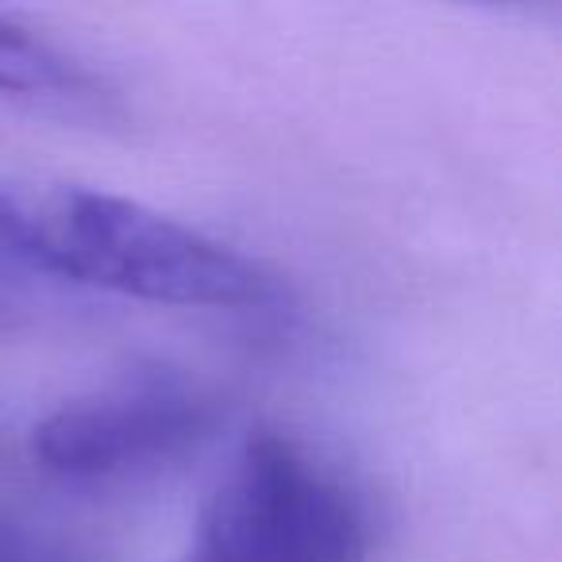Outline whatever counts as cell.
I'll return each instance as SVG.
<instances>
[{
  "label": "cell",
  "mask_w": 562,
  "mask_h": 562,
  "mask_svg": "<svg viewBox=\"0 0 562 562\" xmlns=\"http://www.w3.org/2000/svg\"><path fill=\"white\" fill-rule=\"evenodd\" d=\"M0 258H9V201L0 189Z\"/></svg>",
  "instance_id": "obj_5"
},
{
  "label": "cell",
  "mask_w": 562,
  "mask_h": 562,
  "mask_svg": "<svg viewBox=\"0 0 562 562\" xmlns=\"http://www.w3.org/2000/svg\"><path fill=\"white\" fill-rule=\"evenodd\" d=\"M9 258L55 278L173 308H250L278 285L243 250L139 204L86 186L4 189Z\"/></svg>",
  "instance_id": "obj_1"
},
{
  "label": "cell",
  "mask_w": 562,
  "mask_h": 562,
  "mask_svg": "<svg viewBox=\"0 0 562 562\" xmlns=\"http://www.w3.org/2000/svg\"><path fill=\"white\" fill-rule=\"evenodd\" d=\"M216 424L196 382L139 370L89 397H74L32 428V459L66 482H116L181 459Z\"/></svg>",
  "instance_id": "obj_3"
},
{
  "label": "cell",
  "mask_w": 562,
  "mask_h": 562,
  "mask_svg": "<svg viewBox=\"0 0 562 562\" xmlns=\"http://www.w3.org/2000/svg\"><path fill=\"white\" fill-rule=\"evenodd\" d=\"M362 497L308 447L255 431L220 470L178 562H367Z\"/></svg>",
  "instance_id": "obj_2"
},
{
  "label": "cell",
  "mask_w": 562,
  "mask_h": 562,
  "mask_svg": "<svg viewBox=\"0 0 562 562\" xmlns=\"http://www.w3.org/2000/svg\"><path fill=\"white\" fill-rule=\"evenodd\" d=\"M81 70L50 40L0 16V93L4 97H70Z\"/></svg>",
  "instance_id": "obj_4"
}]
</instances>
